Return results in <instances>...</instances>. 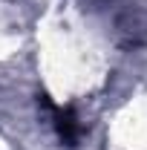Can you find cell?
Masks as SVG:
<instances>
[{"instance_id":"obj_1","label":"cell","mask_w":147,"mask_h":150,"mask_svg":"<svg viewBox=\"0 0 147 150\" xmlns=\"http://www.w3.org/2000/svg\"><path fill=\"white\" fill-rule=\"evenodd\" d=\"M55 127H58V136L66 144H75L78 136H81V124H78V118H75L72 110H58L55 112Z\"/></svg>"}]
</instances>
